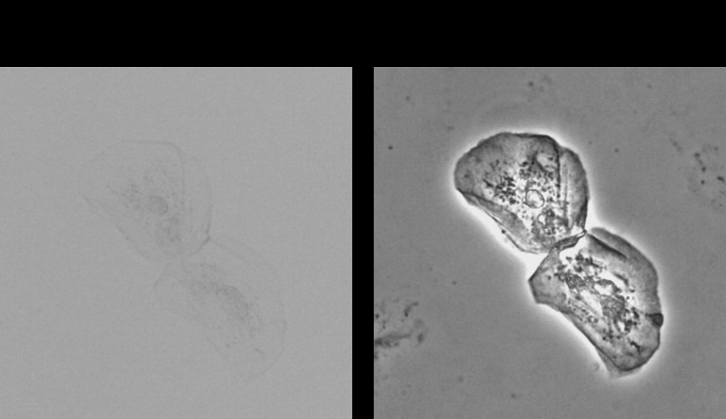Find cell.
Listing matches in <instances>:
<instances>
[{
    "label": "cell",
    "instance_id": "cell-1",
    "mask_svg": "<svg viewBox=\"0 0 726 419\" xmlns=\"http://www.w3.org/2000/svg\"><path fill=\"white\" fill-rule=\"evenodd\" d=\"M453 184L520 251L546 254L586 230V171L549 134L503 131L480 139L456 162Z\"/></svg>",
    "mask_w": 726,
    "mask_h": 419
}]
</instances>
